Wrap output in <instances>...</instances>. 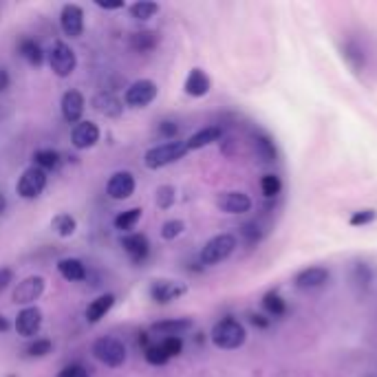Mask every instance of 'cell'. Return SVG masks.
<instances>
[{
	"label": "cell",
	"mask_w": 377,
	"mask_h": 377,
	"mask_svg": "<svg viewBox=\"0 0 377 377\" xmlns=\"http://www.w3.org/2000/svg\"><path fill=\"white\" fill-rule=\"evenodd\" d=\"M210 340L216 349L223 351H234L241 349L247 340V329L243 326V322H238L236 317H223L212 326Z\"/></svg>",
	"instance_id": "obj_1"
},
{
	"label": "cell",
	"mask_w": 377,
	"mask_h": 377,
	"mask_svg": "<svg viewBox=\"0 0 377 377\" xmlns=\"http://www.w3.org/2000/svg\"><path fill=\"white\" fill-rule=\"evenodd\" d=\"M187 155V146L181 139H174V142H164L159 146L148 148L144 155V164L148 170H161V168L170 166L179 159H183Z\"/></svg>",
	"instance_id": "obj_2"
},
{
	"label": "cell",
	"mask_w": 377,
	"mask_h": 377,
	"mask_svg": "<svg viewBox=\"0 0 377 377\" xmlns=\"http://www.w3.org/2000/svg\"><path fill=\"white\" fill-rule=\"evenodd\" d=\"M91 353L99 364L108 366V369H119V366H124L126 357H128L126 344L122 340H117V337H113V335L97 337V340L93 342V346H91Z\"/></svg>",
	"instance_id": "obj_3"
},
{
	"label": "cell",
	"mask_w": 377,
	"mask_h": 377,
	"mask_svg": "<svg viewBox=\"0 0 377 377\" xmlns=\"http://www.w3.org/2000/svg\"><path fill=\"white\" fill-rule=\"evenodd\" d=\"M236 245H238V241H236L234 234H230V232L216 234V236H212L210 241L203 245V250H201V254H198V258H201V263L207 265V267L218 265V263L227 261V258L234 254Z\"/></svg>",
	"instance_id": "obj_4"
},
{
	"label": "cell",
	"mask_w": 377,
	"mask_h": 377,
	"mask_svg": "<svg viewBox=\"0 0 377 377\" xmlns=\"http://www.w3.org/2000/svg\"><path fill=\"white\" fill-rule=\"evenodd\" d=\"M47 57H49V66H51V71L57 77L73 75V71L77 68V55L66 42H55L51 47V51L47 53Z\"/></svg>",
	"instance_id": "obj_5"
},
{
	"label": "cell",
	"mask_w": 377,
	"mask_h": 377,
	"mask_svg": "<svg viewBox=\"0 0 377 377\" xmlns=\"http://www.w3.org/2000/svg\"><path fill=\"white\" fill-rule=\"evenodd\" d=\"M159 95V88L157 84L153 82V79H135V82L126 88V93H124V102L126 106H131V108H146V106H151L155 99Z\"/></svg>",
	"instance_id": "obj_6"
},
{
	"label": "cell",
	"mask_w": 377,
	"mask_h": 377,
	"mask_svg": "<svg viewBox=\"0 0 377 377\" xmlns=\"http://www.w3.org/2000/svg\"><path fill=\"white\" fill-rule=\"evenodd\" d=\"M44 287H47V281L42 276H27L16 285L12 300H14V304L23 307V309L25 307H34L38 298L44 294Z\"/></svg>",
	"instance_id": "obj_7"
},
{
	"label": "cell",
	"mask_w": 377,
	"mask_h": 377,
	"mask_svg": "<svg viewBox=\"0 0 377 377\" xmlns=\"http://www.w3.org/2000/svg\"><path fill=\"white\" fill-rule=\"evenodd\" d=\"M47 187V172L40 170L36 166H29L27 170L20 174L16 183V192L23 198H38Z\"/></svg>",
	"instance_id": "obj_8"
},
{
	"label": "cell",
	"mask_w": 377,
	"mask_h": 377,
	"mask_svg": "<svg viewBox=\"0 0 377 377\" xmlns=\"http://www.w3.org/2000/svg\"><path fill=\"white\" fill-rule=\"evenodd\" d=\"M151 298L157 304H168L187 294V285L183 281H168V278H159V281H153L151 289H148Z\"/></svg>",
	"instance_id": "obj_9"
},
{
	"label": "cell",
	"mask_w": 377,
	"mask_h": 377,
	"mask_svg": "<svg viewBox=\"0 0 377 377\" xmlns=\"http://www.w3.org/2000/svg\"><path fill=\"white\" fill-rule=\"evenodd\" d=\"M135 187H137V181L133 172L128 170H119L115 174H111L106 183V194L113 198V201H126V198H131L135 194Z\"/></svg>",
	"instance_id": "obj_10"
},
{
	"label": "cell",
	"mask_w": 377,
	"mask_h": 377,
	"mask_svg": "<svg viewBox=\"0 0 377 377\" xmlns=\"http://www.w3.org/2000/svg\"><path fill=\"white\" fill-rule=\"evenodd\" d=\"M329 278H331V272L326 270V267L311 265V267H304V270L298 272L294 283H296L298 289L309 291V289H320V287H324L326 283H329Z\"/></svg>",
	"instance_id": "obj_11"
},
{
	"label": "cell",
	"mask_w": 377,
	"mask_h": 377,
	"mask_svg": "<svg viewBox=\"0 0 377 377\" xmlns=\"http://www.w3.org/2000/svg\"><path fill=\"white\" fill-rule=\"evenodd\" d=\"M60 27H62L64 36L79 38L84 34V9L73 3L64 5L62 12H60Z\"/></svg>",
	"instance_id": "obj_12"
},
{
	"label": "cell",
	"mask_w": 377,
	"mask_h": 377,
	"mask_svg": "<svg viewBox=\"0 0 377 377\" xmlns=\"http://www.w3.org/2000/svg\"><path fill=\"white\" fill-rule=\"evenodd\" d=\"M84 108H86V99L84 95L71 88V91H66L60 99V111H62V117L66 124H79L82 122V115H84Z\"/></svg>",
	"instance_id": "obj_13"
},
{
	"label": "cell",
	"mask_w": 377,
	"mask_h": 377,
	"mask_svg": "<svg viewBox=\"0 0 377 377\" xmlns=\"http://www.w3.org/2000/svg\"><path fill=\"white\" fill-rule=\"evenodd\" d=\"M16 333L23 335V337H36L40 326H42V311L38 309V307H25V309H20L18 315H16Z\"/></svg>",
	"instance_id": "obj_14"
},
{
	"label": "cell",
	"mask_w": 377,
	"mask_h": 377,
	"mask_svg": "<svg viewBox=\"0 0 377 377\" xmlns=\"http://www.w3.org/2000/svg\"><path fill=\"white\" fill-rule=\"evenodd\" d=\"M122 247L124 252L128 254L133 263H144L148 254H151V241H148V236L142 234V232H131V234H124L122 236Z\"/></svg>",
	"instance_id": "obj_15"
},
{
	"label": "cell",
	"mask_w": 377,
	"mask_h": 377,
	"mask_svg": "<svg viewBox=\"0 0 377 377\" xmlns=\"http://www.w3.org/2000/svg\"><path fill=\"white\" fill-rule=\"evenodd\" d=\"M99 137H102V131L95 122H79L73 126V133H71V142L77 151H88V148L97 146Z\"/></svg>",
	"instance_id": "obj_16"
},
{
	"label": "cell",
	"mask_w": 377,
	"mask_h": 377,
	"mask_svg": "<svg viewBox=\"0 0 377 377\" xmlns=\"http://www.w3.org/2000/svg\"><path fill=\"white\" fill-rule=\"evenodd\" d=\"M216 205H218V210L225 212V214H245V212H250L252 210V198L247 196L245 192H223V194H218L216 198Z\"/></svg>",
	"instance_id": "obj_17"
},
{
	"label": "cell",
	"mask_w": 377,
	"mask_h": 377,
	"mask_svg": "<svg viewBox=\"0 0 377 377\" xmlns=\"http://www.w3.org/2000/svg\"><path fill=\"white\" fill-rule=\"evenodd\" d=\"M192 329H194V322L190 317H170V320H159L151 326L153 333H159L164 337H181L183 333Z\"/></svg>",
	"instance_id": "obj_18"
},
{
	"label": "cell",
	"mask_w": 377,
	"mask_h": 377,
	"mask_svg": "<svg viewBox=\"0 0 377 377\" xmlns=\"http://www.w3.org/2000/svg\"><path fill=\"white\" fill-rule=\"evenodd\" d=\"M212 88V79L203 68H192L183 82V91L190 97H205Z\"/></svg>",
	"instance_id": "obj_19"
},
{
	"label": "cell",
	"mask_w": 377,
	"mask_h": 377,
	"mask_svg": "<svg viewBox=\"0 0 377 377\" xmlns=\"http://www.w3.org/2000/svg\"><path fill=\"white\" fill-rule=\"evenodd\" d=\"M223 137V128L221 126H205L201 131H196L192 137L185 139V146H187V153L190 151H201L205 146H212L216 142H221Z\"/></svg>",
	"instance_id": "obj_20"
},
{
	"label": "cell",
	"mask_w": 377,
	"mask_h": 377,
	"mask_svg": "<svg viewBox=\"0 0 377 377\" xmlns=\"http://www.w3.org/2000/svg\"><path fill=\"white\" fill-rule=\"evenodd\" d=\"M113 304H115V296L113 294H102V296H97L93 298L91 302L86 304V309H84V317H86V322L88 324H97L102 317H106V313L113 309Z\"/></svg>",
	"instance_id": "obj_21"
},
{
	"label": "cell",
	"mask_w": 377,
	"mask_h": 377,
	"mask_svg": "<svg viewBox=\"0 0 377 377\" xmlns=\"http://www.w3.org/2000/svg\"><path fill=\"white\" fill-rule=\"evenodd\" d=\"M57 272L68 283H82V281H86V276H88L86 265L79 261V258H60Z\"/></svg>",
	"instance_id": "obj_22"
},
{
	"label": "cell",
	"mask_w": 377,
	"mask_h": 377,
	"mask_svg": "<svg viewBox=\"0 0 377 377\" xmlns=\"http://www.w3.org/2000/svg\"><path fill=\"white\" fill-rule=\"evenodd\" d=\"M93 106H95L102 115L113 117V119L124 113V102H122V99H119L117 95H113V93H106V91L97 93V95L93 97Z\"/></svg>",
	"instance_id": "obj_23"
},
{
	"label": "cell",
	"mask_w": 377,
	"mask_h": 377,
	"mask_svg": "<svg viewBox=\"0 0 377 377\" xmlns=\"http://www.w3.org/2000/svg\"><path fill=\"white\" fill-rule=\"evenodd\" d=\"M18 53H20V57H23L27 64H31V66H42V62H44L42 47H40L34 38H23V40H20Z\"/></svg>",
	"instance_id": "obj_24"
},
{
	"label": "cell",
	"mask_w": 377,
	"mask_h": 377,
	"mask_svg": "<svg viewBox=\"0 0 377 377\" xmlns=\"http://www.w3.org/2000/svg\"><path fill=\"white\" fill-rule=\"evenodd\" d=\"M142 216H144V210L142 207H131V210H124V212H119L115 218H113V225H115V230L119 232H124V234H131L137 223L142 221Z\"/></svg>",
	"instance_id": "obj_25"
},
{
	"label": "cell",
	"mask_w": 377,
	"mask_h": 377,
	"mask_svg": "<svg viewBox=\"0 0 377 377\" xmlns=\"http://www.w3.org/2000/svg\"><path fill=\"white\" fill-rule=\"evenodd\" d=\"M51 230L60 236V238H71L77 232V221L75 216H71L68 212H60L51 218Z\"/></svg>",
	"instance_id": "obj_26"
},
{
	"label": "cell",
	"mask_w": 377,
	"mask_h": 377,
	"mask_svg": "<svg viewBox=\"0 0 377 377\" xmlns=\"http://www.w3.org/2000/svg\"><path fill=\"white\" fill-rule=\"evenodd\" d=\"M159 44V34L155 31H135L131 36V49L137 53H151Z\"/></svg>",
	"instance_id": "obj_27"
},
{
	"label": "cell",
	"mask_w": 377,
	"mask_h": 377,
	"mask_svg": "<svg viewBox=\"0 0 377 377\" xmlns=\"http://www.w3.org/2000/svg\"><path fill=\"white\" fill-rule=\"evenodd\" d=\"M128 12L135 20H151L159 14V5L153 3V0H137V3L128 7Z\"/></svg>",
	"instance_id": "obj_28"
},
{
	"label": "cell",
	"mask_w": 377,
	"mask_h": 377,
	"mask_svg": "<svg viewBox=\"0 0 377 377\" xmlns=\"http://www.w3.org/2000/svg\"><path fill=\"white\" fill-rule=\"evenodd\" d=\"M60 164V155L51 148H42V151H36L34 153V166L40 168V170H53V168Z\"/></svg>",
	"instance_id": "obj_29"
},
{
	"label": "cell",
	"mask_w": 377,
	"mask_h": 377,
	"mask_svg": "<svg viewBox=\"0 0 377 377\" xmlns=\"http://www.w3.org/2000/svg\"><path fill=\"white\" fill-rule=\"evenodd\" d=\"M263 309H265L267 313H270L272 317H281V315H285V311H287V304H285V300H283L281 294L270 291V294L263 296Z\"/></svg>",
	"instance_id": "obj_30"
},
{
	"label": "cell",
	"mask_w": 377,
	"mask_h": 377,
	"mask_svg": "<svg viewBox=\"0 0 377 377\" xmlns=\"http://www.w3.org/2000/svg\"><path fill=\"white\" fill-rule=\"evenodd\" d=\"M144 357H146V362L151 364V366H164V364L170 362V357L164 353L161 344H159V342L146 344L144 346Z\"/></svg>",
	"instance_id": "obj_31"
},
{
	"label": "cell",
	"mask_w": 377,
	"mask_h": 377,
	"mask_svg": "<svg viewBox=\"0 0 377 377\" xmlns=\"http://www.w3.org/2000/svg\"><path fill=\"white\" fill-rule=\"evenodd\" d=\"M254 146H256V153L261 155L265 161H276V146L270 137H265V135H258L254 139Z\"/></svg>",
	"instance_id": "obj_32"
},
{
	"label": "cell",
	"mask_w": 377,
	"mask_h": 377,
	"mask_svg": "<svg viewBox=\"0 0 377 377\" xmlns=\"http://www.w3.org/2000/svg\"><path fill=\"white\" fill-rule=\"evenodd\" d=\"M185 232V223L181 221V218H170V221H166L161 225V238L164 241H174V238H179Z\"/></svg>",
	"instance_id": "obj_33"
},
{
	"label": "cell",
	"mask_w": 377,
	"mask_h": 377,
	"mask_svg": "<svg viewBox=\"0 0 377 377\" xmlns=\"http://www.w3.org/2000/svg\"><path fill=\"white\" fill-rule=\"evenodd\" d=\"M261 190H263V194L267 196V198H274V196H278L281 194V190H283V181H281V177L278 174H265L263 179H261Z\"/></svg>",
	"instance_id": "obj_34"
},
{
	"label": "cell",
	"mask_w": 377,
	"mask_h": 377,
	"mask_svg": "<svg viewBox=\"0 0 377 377\" xmlns=\"http://www.w3.org/2000/svg\"><path fill=\"white\" fill-rule=\"evenodd\" d=\"M53 351V342L49 337H36V340L27 346V355L29 357H47Z\"/></svg>",
	"instance_id": "obj_35"
},
{
	"label": "cell",
	"mask_w": 377,
	"mask_h": 377,
	"mask_svg": "<svg viewBox=\"0 0 377 377\" xmlns=\"http://www.w3.org/2000/svg\"><path fill=\"white\" fill-rule=\"evenodd\" d=\"M155 201H157L159 207H161V210H170V207L174 205V201H177V190L172 185H159Z\"/></svg>",
	"instance_id": "obj_36"
},
{
	"label": "cell",
	"mask_w": 377,
	"mask_h": 377,
	"mask_svg": "<svg viewBox=\"0 0 377 377\" xmlns=\"http://www.w3.org/2000/svg\"><path fill=\"white\" fill-rule=\"evenodd\" d=\"M375 218H377V210H373V207H364V210H357L351 214L349 225L351 227H364V225H371Z\"/></svg>",
	"instance_id": "obj_37"
},
{
	"label": "cell",
	"mask_w": 377,
	"mask_h": 377,
	"mask_svg": "<svg viewBox=\"0 0 377 377\" xmlns=\"http://www.w3.org/2000/svg\"><path fill=\"white\" fill-rule=\"evenodd\" d=\"M159 344H161L164 353L170 357V360L183 353V337H161Z\"/></svg>",
	"instance_id": "obj_38"
},
{
	"label": "cell",
	"mask_w": 377,
	"mask_h": 377,
	"mask_svg": "<svg viewBox=\"0 0 377 377\" xmlns=\"http://www.w3.org/2000/svg\"><path fill=\"white\" fill-rule=\"evenodd\" d=\"M157 133H159V137H164L166 142H174L177 135H179V126L174 122H161L157 128Z\"/></svg>",
	"instance_id": "obj_39"
},
{
	"label": "cell",
	"mask_w": 377,
	"mask_h": 377,
	"mask_svg": "<svg viewBox=\"0 0 377 377\" xmlns=\"http://www.w3.org/2000/svg\"><path fill=\"white\" fill-rule=\"evenodd\" d=\"M241 236L245 238L247 243H256L258 238L263 236V232H261V227H258L256 223H247V225L241 227Z\"/></svg>",
	"instance_id": "obj_40"
},
{
	"label": "cell",
	"mask_w": 377,
	"mask_h": 377,
	"mask_svg": "<svg viewBox=\"0 0 377 377\" xmlns=\"http://www.w3.org/2000/svg\"><path fill=\"white\" fill-rule=\"evenodd\" d=\"M57 377H88V371L79 364H68L57 373Z\"/></svg>",
	"instance_id": "obj_41"
},
{
	"label": "cell",
	"mask_w": 377,
	"mask_h": 377,
	"mask_svg": "<svg viewBox=\"0 0 377 377\" xmlns=\"http://www.w3.org/2000/svg\"><path fill=\"white\" fill-rule=\"evenodd\" d=\"M14 278H16L14 270H9V267H0V294H3L7 287L14 283Z\"/></svg>",
	"instance_id": "obj_42"
},
{
	"label": "cell",
	"mask_w": 377,
	"mask_h": 377,
	"mask_svg": "<svg viewBox=\"0 0 377 377\" xmlns=\"http://www.w3.org/2000/svg\"><path fill=\"white\" fill-rule=\"evenodd\" d=\"M9 84H12V77H9V71L5 66H0V93L7 91Z\"/></svg>",
	"instance_id": "obj_43"
},
{
	"label": "cell",
	"mask_w": 377,
	"mask_h": 377,
	"mask_svg": "<svg viewBox=\"0 0 377 377\" xmlns=\"http://www.w3.org/2000/svg\"><path fill=\"white\" fill-rule=\"evenodd\" d=\"M99 9H106V12H115V9H124L126 5L122 3V0H119V3H104V0H97L95 3Z\"/></svg>",
	"instance_id": "obj_44"
},
{
	"label": "cell",
	"mask_w": 377,
	"mask_h": 377,
	"mask_svg": "<svg viewBox=\"0 0 377 377\" xmlns=\"http://www.w3.org/2000/svg\"><path fill=\"white\" fill-rule=\"evenodd\" d=\"M9 326H12V324H9V320H7V317H5L3 313H0V333L9 331Z\"/></svg>",
	"instance_id": "obj_45"
},
{
	"label": "cell",
	"mask_w": 377,
	"mask_h": 377,
	"mask_svg": "<svg viewBox=\"0 0 377 377\" xmlns=\"http://www.w3.org/2000/svg\"><path fill=\"white\" fill-rule=\"evenodd\" d=\"M7 210V198H5V194L0 192V216H3V212Z\"/></svg>",
	"instance_id": "obj_46"
}]
</instances>
